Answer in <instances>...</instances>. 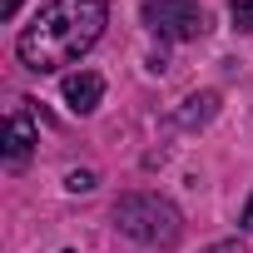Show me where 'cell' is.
Segmentation results:
<instances>
[{"label":"cell","mask_w":253,"mask_h":253,"mask_svg":"<svg viewBox=\"0 0 253 253\" xmlns=\"http://www.w3.org/2000/svg\"><path fill=\"white\" fill-rule=\"evenodd\" d=\"M213 114H218V94H213V89H199V94H189V99H184V109H179L174 119L184 124V129H204Z\"/></svg>","instance_id":"cell-6"},{"label":"cell","mask_w":253,"mask_h":253,"mask_svg":"<svg viewBox=\"0 0 253 253\" xmlns=\"http://www.w3.org/2000/svg\"><path fill=\"white\" fill-rule=\"evenodd\" d=\"M60 94H65V109H70V114H94L99 99H104V75H94V70H75V75H65Z\"/></svg>","instance_id":"cell-5"},{"label":"cell","mask_w":253,"mask_h":253,"mask_svg":"<svg viewBox=\"0 0 253 253\" xmlns=\"http://www.w3.org/2000/svg\"><path fill=\"white\" fill-rule=\"evenodd\" d=\"M35 144H40V124H35L30 104H25V99H15V104H10V114H5V169H10V174H20V169L30 164Z\"/></svg>","instance_id":"cell-4"},{"label":"cell","mask_w":253,"mask_h":253,"mask_svg":"<svg viewBox=\"0 0 253 253\" xmlns=\"http://www.w3.org/2000/svg\"><path fill=\"white\" fill-rule=\"evenodd\" d=\"M238 228H243V233H253V194H248V204H243V218H238Z\"/></svg>","instance_id":"cell-10"},{"label":"cell","mask_w":253,"mask_h":253,"mask_svg":"<svg viewBox=\"0 0 253 253\" xmlns=\"http://www.w3.org/2000/svg\"><path fill=\"white\" fill-rule=\"evenodd\" d=\"M20 15V0H0V20H15Z\"/></svg>","instance_id":"cell-11"},{"label":"cell","mask_w":253,"mask_h":253,"mask_svg":"<svg viewBox=\"0 0 253 253\" xmlns=\"http://www.w3.org/2000/svg\"><path fill=\"white\" fill-rule=\"evenodd\" d=\"M65 253H75V248H65Z\"/></svg>","instance_id":"cell-12"},{"label":"cell","mask_w":253,"mask_h":253,"mask_svg":"<svg viewBox=\"0 0 253 253\" xmlns=\"http://www.w3.org/2000/svg\"><path fill=\"white\" fill-rule=\"evenodd\" d=\"M94 184H99L94 169H70V174H65V189H70V194H89Z\"/></svg>","instance_id":"cell-8"},{"label":"cell","mask_w":253,"mask_h":253,"mask_svg":"<svg viewBox=\"0 0 253 253\" xmlns=\"http://www.w3.org/2000/svg\"><path fill=\"white\" fill-rule=\"evenodd\" d=\"M228 20H233V30H253V0H228Z\"/></svg>","instance_id":"cell-7"},{"label":"cell","mask_w":253,"mask_h":253,"mask_svg":"<svg viewBox=\"0 0 253 253\" xmlns=\"http://www.w3.org/2000/svg\"><path fill=\"white\" fill-rule=\"evenodd\" d=\"M114 228H119L124 238L144 243V248L169 253V248H179V238H184V213H179L174 199H164V194H154V189H134V194H124V199L114 204Z\"/></svg>","instance_id":"cell-2"},{"label":"cell","mask_w":253,"mask_h":253,"mask_svg":"<svg viewBox=\"0 0 253 253\" xmlns=\"http://www.w3.org/2000/svg\"><path fill=\"white\" fill-rule=\"evenodd\" d=\"M204 253H248V248H243V243H238V238H223V243H209V248H204Z\"/></svg>","instance_id":"cell-9"},{"label":"cell","mask_w":253,"mask_h":253,"mask_svg":"<svg viewBox=\"0 0 253 253\" xmlns=\"http://www.w3.org/2000/svg\"><path fill=\"white\" fill-rule=\"evenodd\" d=\"M139 20H144L149 35L174 40V45H189V40H204L209 35V10L194 5V0H144Z\"/></svg>","instance_id":"cell-3"},{"label":"cell","mask_w":253,"mask_h":253,"mask_svg":"<svg viewBox=\"0 0 253 253\" xmlns=\"http://www.w3.org/2000/svg\"><path fill=\"white\" fill-rule=\"evenodd\" d=\"M109 25L104 0H50V5L15 35V55L30 75H60L80 65Z\"/></svg>","instance_id":"cell-1"}]
</instances>
